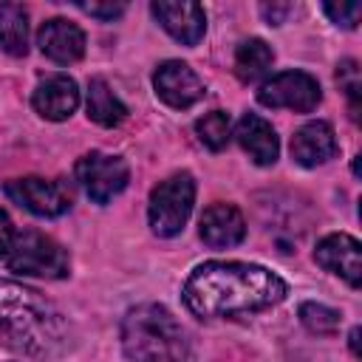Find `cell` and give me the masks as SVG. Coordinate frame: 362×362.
<instances>
[{
    "instance_id": "cell-1",
    "label": "cell",
    "mask_w": 362,
    "mask_h": 362,
    "mask_svg": "<svg viewBox=\"0 0 362 362\" xmlns=\"http://www.w3.org/2000/svg\"><path fill=\"white\" fill-rule=\"evenodd\" d=\"M286 294L288 283L277 272L240 260H206L187 277L181 288L184 305L198 320L266 311L283 303Z\"/></svg>"
},
{
    "instance_id": "cell-2",
    "label": "cell",
    "mask_w": 362,
    "mask_h": 362,
    "mask_svg": "<svg viewBox=\"0 0 362 362\" xmlns=\"http://www.w3.org/2000/svg\"><path fill=\"white\" fill-rule=\"evenodd\" d=\"M0 345L28 359H59L74 348V328L37 288L0 280Z\"/></svg>"
},
{
    "instance_id": "cell-3",
    "label": "cell",
    "mask_w": 362,
    "mask_h": 362,
    "mask_svg": "<svg viewBox=\"0 0 362 362\" xmlns=\"http://www.w3.org/2000/svg\"><path fill=\"white\" fill-rule=\"evenodd\" d=\"M122 351L133 362H189L192 345L184 325L161 303L133 305L119 328Z\"/></svg>"
},
{
    "instance_id": "cell-4",
    "label": "cell",
    "mask_w": 362,
    "mask_h": 362,
    "mask_svg": "<svg viewBox=\"0 0 362 362\" xmlns=\"http://www.w3.org/2000/svg\"><path fill=\"white\" fill-rule=\"evenodd\" d=\"M8 272L23 277H45V280H62L71 274V255L62 243H57L51 235L40 229H23L14 235L11 249L0 260Z\"/></svg>"
},
{
    "instance_id": "cell-5",
    "label": "cell",
    "mask_w": 362,
    "mask_h": 362,
    "mask_svg": "<svg viewBox=\"0 0 362 362\" xmlns=\"http://www.w3.org/2000/svg\"><path fill=\"white\" fill-rule=\"evenodd\" d=\"M195 204V178L189 173H173L170 178L153 187L147 201V221L153 235L175 238L187 226Z\"/></svg>"
},
{
    "instance_id": "cell-6",
    "label": "cell",
    "mask_w": 362,
    "mask_h": 362,
    "mask_svg": "<svg viewBox=\"0 0 362 362\" xmlns=\"http://www.w3.org/2000/svg\"><path fill=\"white\" fill-rule=\"evenodd\" d=\"M76 181L82 192L93 204H107L113 201L130 181V167L122 156H110L102 150H90L76 161Z\"/></svg>"
},
{
    "instance_id": "cell-7",
    "label": "cell",
    "mask_w": 362,
    "mask_h": 362,
    "mask_svg": "<svg viewBox=\"0 0 362 362\" xmlns=\"http://www.w3.org/2000/svg\"><path fill=\"white\" fill-rule=\"evenodd\" d=\"M257 102L263 107H286L294 113H311L322 102L320 82L305 71H280L257 88Z\"/></svg>"
},
{
    "instance_id": "cell-8",
    "label": "cell",
    "mask_w": 362,
    "mask_h": 362,
    "mask_svg": "<svg viewBox=\"0 0 362 362\" xmlns=\"http://www.w3.org/2000/svg\"><path fill=\"white\" fill-rule=\"evenodd\" d=\"M6 195L28 209L37 218H59L71 209V192L62 181H51V178H40V175H23V178H11L6 181Z\"/></svg>"
},
{
    "instance_id": "cell-9",
    "label": "cell",
    "mask_w": 362,
    "mask_h": 362,
    "mask_svg": "<svg viewBox=\"0 0 362 362\" xmlns=\"http://www.w3.org/2000/svg\"><path fill=\"white\" fill-rule=\"evenodd\" d=\"M153 88H156V96L175 110H187V107L198 105L206 93L204 79L181 59L161 62L153 71Z\"/></svg>"
},
{
    "instance_id": "cell-10",
    "label": "cell",
    "mask_w": 362,
    "mask_h": 362,
    "mask_svg": "<svg viewBox=\"0 0 362 362\" xmlns=\"http://www.w3.org/2000/svg\"><path fill=\"white\" fill-rule=\"evenodd\" d=\"M314 263L325 272L342 277L351 288L362 286V246L348 232H331L322 240H317Z\"/></svg>"
},
{
    "instance_id": "cell-11",
    "label": "cell",
    "mask_w": 362,
    "mask_h": 362,
    "mask_svg": "<svg viewBox=\"0 0 362 362\" xmlns=\"http://www.w3.org/2000/svg\"><path fill=\"white\" fill-rule=\"evenodd\" d=\"M37 45L51 62L71 65L85 57V31L65 17H51L40 25Z\"/></svg>"
},
{
    "instance_id": "cell-12",
    "label": "cell",
    "mask_w": 362,
    "mask_h": 362,
    "mask_svg": "<svg viewBox=\"0 0 362 362\" xmlns=\"http://www.w3.org/2000/svg\"><path fill=\"white\" fill-rule=\"evenodd\" d=\"M31 107L48 122L71 119V113L79 107V85H76V79L68 76V74L45 76L31 93Z\"/></svg>"
},
{
    "instance_id": "cell-13",
    "label": "cell",
    "mask_w": 362,
    "mask_h": 362,
    "mask_svg": "<svg viewBox=\"0 0 362 362\" xmlns=\"http://www.w3.org/2000/svg\"><path fill=\"white\" fill-rule=\"evenodd\" d=\"M150 11L158 20V25L181 45H198L204 40V31H206L204 6L187 3V0L184 3H153Z\"/></svg>"
},
{
    "instance_id": "cell-14",
    "label": "cell",
    "mask_w": 362,
    "mask_h": 362,
    "mask_svg": "<svg viewBox=\"0 0 362 362\" xmlns=\"http://www.w3.org/2000/svg\"><path fill=\"white\" fill-rule=\"evenodd\" d=\"M201 240L212 249H229L238 246L246 238V218L235 204H209L198 223Z\"/></svg>"
},
{
    "instance_id": "cell-15",
    "label": "cell",
    "mask_w": 362,
    "mask_h": 362,
    "mask_svg": "<svg viewBox=\"0 0 362 362\" xmlns=\"http://www.w3.org/2000/svg\"><path fill=\"white\" fill-rule=\"evenodd\" d=\"M238 144L243 147V153L257 164V167H272L280 156V139L272 127V122H266L257 113H243L235 124Z\"/></svg>"
},
{
    "instance_id": "cell-16",
    "label": "cell",
    "mask_w": 362,
    "mask_h": 362,
    "mask_svg": "<svg viewBox=\"0 0 362 362\" xmlns=\"http://www.w3.org/2000/svg\"><path fill=\"white\" fill-rule=\"evenodd\" d=\"M337 156V136L334 127L322 119L317 122H305L303 127L294 130L291 136V158L300 167H320L325 161H331Z\"/></svg>"
},
{
    "instance_id": "cell-17",
    "label": "cell",
    "mask_w": 362,
    "mask_h": 362,
    "mask_svg": "<svg viewBox=\"0 0 362 362\" xmlns=\"http://www.w3.org/2000/svg\"><path fill=\"white\" fill-rule=\"evenodd\" d=\"M85 110H88V119L96 122L99 127H119L127 119L124 102L113 93V88L105 79H90L88 82Z\"/></svg>"
},
{
    "instance_id": "cell-18",
    "label": "cell",
    "mask_w": 362,
    "mask_h": 362,
    "mask_svg": "<svg viewBox=\"0 0 362 362\" xmlns=\"http://www.w3.org/2000/svg\"><path fill=\"white\" fill-rule=\"evenodd\" d=\"M272 62H274V51L266 40L260 37H249L238 45L235 51V74L240 82H257L263 79L269 71H272Z\"/></svg>"
},
{
    "instance_id": "cell-19",
    "label": "cell",
    "mask_w": 362,
    "mask_h": 362,
    "mask_svg": "<svg viewBox=\"0 0 362 362\" xmlns=\"http://www.w3.org/2000/svg\"><path fill=\"white\" fill-rule=\"evenodd\" d=\"M0 51L8 57H25L28 51V11L23 3L0 6Z\"/></svg>"
},
{
    "instance_id": "cell-20",
    "label": "cell",
    "mask_w": 362,
    "mask_h": 362,
    "mask_svg": "<svg viewBox=\"0 0 362 362\" xmlns=\"http://www.w3.org/2000/svg\"><path fill=\"white\" fill-rule=\"evenodd\" d=\"M195 133L204 147H209L212 153H221L232 139V119L223 110H209L195 122Z\"/></svg>"
},
{
    "instance_id": "cell-21",
    "label": "cell",
    "mask_w": 362,
    "mask_h": 362,
    "mask_svg": "<svg viewBox=\"0 0 362 362\" xmlns=\"http://www.w3.org/2000/svg\"><path fill=\"white\" fill-rule=\"evenodd\" d=\"M300 322L305 325V331L317 334V337H334L342 325V314L325 303H303L300 305Z\"/></svg>"
},
{
    "instance_id": "cell-22",
    "label": "cell",
    "mask_w": 362,
    "mask_h": 362,
    "mask_svg": "<svg viewBox=\"0 0 362 362\" xmlns=\"http://www.w3.org/2000/svg\"><path fill=\"white\" fill-rule=\"evenodd\" d=\"M337 85L348 99L351 107V119L359 122V102H362V74H359V62L356 59H342L337 65Z\"/></svg>"
},
{
    "instance_id": "cell-23",
    "label": "cell",
    "mask_w": 362,
    "mask_h": 362,
    "mask_svg": "<svg viewBox=\"0 0 362 362\" xmlns=\"http://www.w3.org/2000/svg\"><path fill=\"white\" fill-rule=\"evenodd\" d=\"M322 11L328 14V20L334 25H342V28H356L359 23V14H362V6L356 0H348V3H325Z\"/></svg>"
},
{
    "instance_id": "cell-24",
    "label": "cell",
    "mask_w": 362,
    "mask_h": 362,
    "mask_svg": "<svg viewBox=\"0 0 362 362\" xmlns=\"http://www.w3.org/2000/svg\"><path fill=\"white\" fill-rule=\"evenodd\" d=\"M76 6H79L85 14L96 17V20H116V17H122V14L127 11L124 3H85V0H79Z\"/></svg>"
},
{
    "instance_id": "cell-25",
    "label": "cell",
    "mask_w": 362,
    "mask_h": 362,
    "mask_svg": "<svg viewBox=\"0 0 362 362\" xmlns=\"http://www.w3.org/2000/svg\"><path fill=\"white\" fill-rule=\"evenodd\" d=\"M14 235H17V229H14L11 218H8V212H6V209H0V260H3V257H6V252L11 249Z\"/></svg>"
},
{
    "instance_id": "cell-26",
    "label": "cell",
    "mask_w": 362,
    "mask_h": 362,
    "mask_svg": "<svg viewBox=\"0 0 362 362\" xmlns=\"http://www.w3.org/2000/svg\"><path fill=\"white\" fill-rule=\"evenodd\" d=\"M288 11H291V3H272V6L263 3V6H260V14L269 20V25H280Z\"/></svg>"
},
{
    "instance_id": "cell-27",
    "label": "cell",
    "mask_w": 362,
    "mask_h": 362,
    "mask_svg": "<svg viewBox=\"0 0 362 362\" xmlns=\"http://www.w3.org/2000/svg\"><path fill=\"white\" fill-rule=\"evenodd\" d=\"M348 345H351V354L359 356V328H351V334H348Z\"/></svg>"
}]
</instances>
